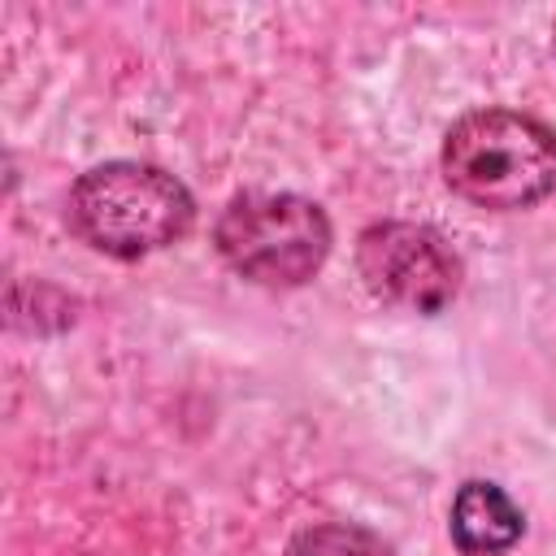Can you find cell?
<instances>
[{"instance_id":"6da1fadb","label":"cell","mask_w":556,"mask_h":556,"mask_svg":"<svg viewBox=\"0 0 556 556\" xmlns=\"http://www.w3.org/2000/svg\"><path fill=\"white\" fill-rule=\"evenodd\" d=\"M443 178L478 208H530L556 187V135L517 109L465 113L443 139Z\"/></svg>"},{"instance_id":"7a4b0ae2","label":"cell","mask_w":556,"mask_h":556,"mask_svg":"<svg viewBox=\"0 0 556 556\" xmlns=\"http://www.w3.org/2000/svg\"><path fill=\"white\" fill-rule=\"evenodd\" d=\"M195 222L191 191L148 161H109L70 191V226L104 256L135 261L178 243Z\"/></svg>"},{"instance_id":"3957f363","label":"cell","mask_w":556,"mask_h":556,"mask_svg":"<svg viewBox=\"0 0 556 556\" xmlns=\"http://www.w3.org/2000/svg\"><path fill=\"white\" fill-rule=\"evenodd\" d=\"M217 252L261 287L308 282L330 252L326 213L291 191H248L217 222Z\"/></svg>"},{"instance_id":"277c9868","label":"cell","mask_w":556,"mask_h":556,"mask_svg":"<svg viewBox=\"0 0 556 556\" xmlns=\"http://www.w3.org/2000/svg\"><path fill=\"white\" fill-rule=\"evenodd\" d=\"M356 265L374 295L408 313H439L460 287V261L430 226L413 222H378L361 230Z\"/></svg>"},{"instance_id":"5b68a950","label":"cell","mask_w":556,"mask_h":556,"mask_svg":"<svg viewBox=\"0 0 556 556\" xmlns=\"http://www.w3.org/2000/svg\"><path fill=\"white\" fill-rule=\"evenodd\" d=\"M447 530H452V543H456L465 556H500V552H508V547L521 539L526 517H521V508L508 500L504 486L473 478V482H465V486L456 491Z\"/></svg>"},{"instance_id":"8992f818","label":"cell","mask_w":556,"mask_h":556,"mask_svg":"<svg viewBox=\"0 0 556 556\" xmlns=\"http://www.w3.org/2000/svg\"><path fill=\"white\" fill-rule=\"evenodd\" d=\"M291 556H391V547L352 521H326V526H308L295 534Z\"/></svg>"}]
</instances>
